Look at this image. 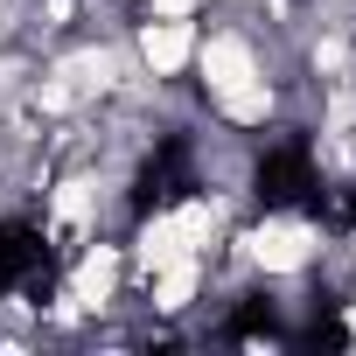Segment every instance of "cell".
Masks as SVG:
<instances>
[{
  "label": "cell",
  "mask_w": 356,
  "mask_h": 356,
  "mask_svg": "<svg viewBox=\"0 0 356 356\" xmlns=\"http://www.w3.org/2000/svg\"><path fill=\"white\" fill-rule=\"evenodd\" d=\"M196 35H203V22H189V15H126V49L147 84H189Z\"/></svg>",
  "instance_id": "cell-1"
}]
</instances>
